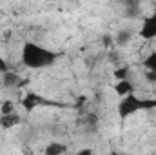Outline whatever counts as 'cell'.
Segmentation results:
<instances>
[{
	"instance_id": "6da1fadb",
	"label": "cell",
	"mask_w": 156,
	"mask_h": 155,
	"mask_svg": "<svg viewBox=\"0 0 156 155\" xmlns=\"http://www.w3.org/2000/svg\"><path fill=\"white\" fill-rule=\"evenodd\" d=\"M133 31L131 29H125V28H122V29H118L116 33H115V44L120 46V47H123V46H129L131 44V40H133Z\"/></svg>"
},
{
	"instance_id": "7a4b0ae2",
	"label": "cell",
	"mask_w": 156,
	"mask_h": 155,
	"mask_svg": "<svg viewBox=\"0 0 156 155\" xmlns=\"http://www.w3.org/2000/svg\"><path fill=\"white\" fill-rule=\"evenodd\" d=\"M18 124H20V117L16 113H13V115H0V128H4V130H11V128H15Z\"/></svg>"
},
{
	"instance_id": "3957f363",
	"label": "cell",
	"mask_w": 156,
	"mask_h": 155,
	"mask_svg": "<svg viewBox=\"0 0 156 155\" xmlns=\"http://www.w3.org/2000/svg\"><path fill=\"white\" fill-rule=\"evenodd\" d=\"M115 93L120 97H127L129 93H133V84L131 80H118L115 84Z\"/></svg>"
},
{
	"instance_id": "277c9868",
	"label": "cell",
	"mask_w": 156,
	"mask_h": 155,
	"mask_svg": "<svg viewBox=\"0 0 156 155\" xmlns=\"http://www.w3.org/2000/svg\"><path fill=\"white\" fill-rule=\"evenodd\" d=\"M66 152H67V146H66L64 142H51V144H47L45 150H44L45 155H64Z\"/></svg>"
},
{
	"instance_id": "5b68a950",
	"label": "cell",
	"mask_w": 156,
	"mask_h": 155,
	"mask_svg": "<svg viewBox=\"0 0 156 155\" xmlns=\"http://www.w3.org/2000/svg\"><path fill=\"white\" fill-rule=\"evenodd\" d=\"M13 113H15V102L13 100L0 102V115H13Z\"/></svg>"
},
{
	"instance_id": "8992f818",
	"label": "cell",
	"mask_w": 156,
	"mask_h": 155,
	"mask_svg": "<svg viewBox=\"0 0 156 155\" xmlns=\"http://www.w3.org/2000/svg\"><path fill=\"white\" fill-rule=\"evenodd\" d=\"M16 82H18V75H16V73L7 71V73L4 75V84H5V86H15Z\"/></svg>"
},
{
	"instance_id": "52a82bcc",
	"label": "cell",
	"mask_w": 156,
	"mask_h": 155,
	"mask_svg": "<svg viewBox=\"0 0 156 155\" xmlns=\"http://www.w3.org/2000/svg\"><path fill=\"white\" fill-rule=\"evenodd\" d=\"M104 44H105L107 47H111V46L115 44V37H111V35H105V37H104Z\"/></svg>"
},
{
	"instance_id": "ba28073f",
	"label": "cell",
	"mask_w": 156,
	"mask_h": 155,
	"mask_svg": "<svg viewBox=\"0 0 156 155\" xmlns=\"http://www.w3.org/2000/svg\"><path fill=\"white\" fill-rule=\"evenodd\" d=\"M76 155H94V152L91 148H83V150H78Z\"/></svg>"
}]
</instances>
